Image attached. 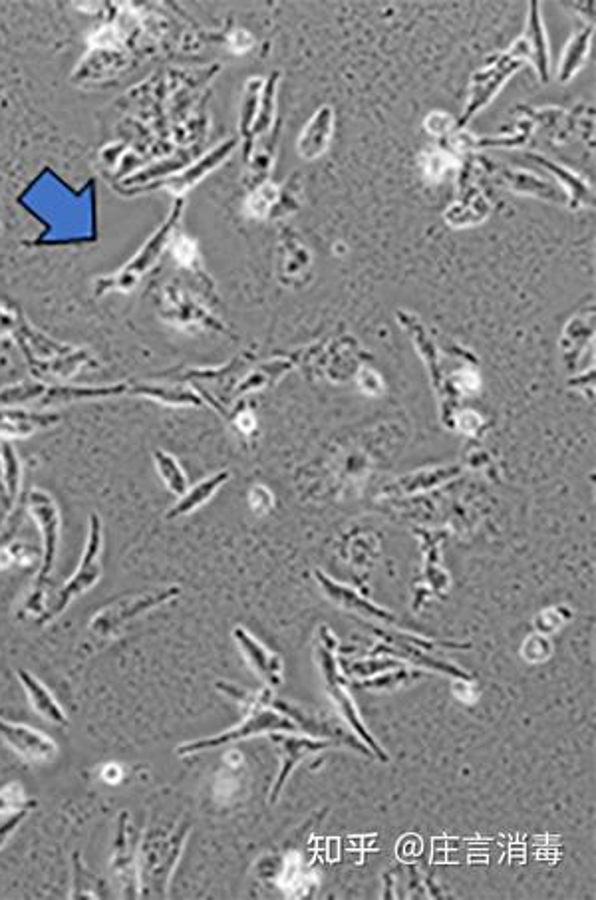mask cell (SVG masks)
I'll use <instances>...</instances> for the list:
<instances>
[{"mask_svg":"<svg viewBox=\"0 0 596 900\" xmlns=\"http://www.w3.org/2000/svg\"><path fill=\"white\" fill-rule=\"evenodd\" d=\"M50 418H38L30 414H0V434L4 438H28L36 428H42Z\"/></svg>","mask_w":596,"mask_h":900,"instance_id":"obj_21","label":"cell"},{"mask_svg":"<svg viewBox=\"0 0 596 900\" xmlns=\"http://www.w3.org/2000/svg\"><path fill=\"white\" fill-rule=\"evenodd\" d=\"M153 461H155V469H157L159 477L163 479L165 487L173 495L181 497L189 489V479H187L183 467L179 465V461L173 455L165 453V451H155L153 453Z\"/></svg>","mask_w":596,"mask_h":900,"instance_id":"obj_20","label":"cell"},{"mask_svg":"<svg viewBox=\"0 0 596 900\" xmlns=\"http://www.w3.org/2000/svg\"><path fill=\"white\" fill-rule=\"evenodd\" d=\"M112 877L118 885L122 899H140V873H138V853L132 831L130 813L122 811L118 819V833L114 839V853L110 861Z\"/></svg>","mask_w":596,"mask_h":900,"instance_id":"obj_8","label":"cell"},{"mask_svg":"<svg viewBox=\"0 0 596 900\" xmlns=\"http://www.w3.org/2000/svg\"><path fill=\"white\" fill-rule=\"evenodd\" d=\"M318 664H320V670H322V676H324L326 692H328L330 700L336 704V708H338V712L342 714V718L346 720V724L356 732L358 740L364 742L366 748L372 750V753H374L378 759L388 761L386 751H384V748L378 746V742L372 738L370 730H368L366 724L362 722V718H360V714H358V708H356V704H354V700H352V696H350V692H348V684H346V680L340 676V672H338V668H336V662H334V658H332V652L320 648V650H318Z\"/></svg>","mask_w":596,"mask_h":900,"instance_id":"obj_6","label":"cell"},{"mask_svg":"<svg viewBox=\"0 0 596 900\" xmlns=\"http://www.w3.org/2000/svg\"><path fill=\"white\" fill-rule=\"evenodd\" d=\"M314 577H316V583L322 587L324 595L332 600L334 604H338V606H342V608H346V610H350V612H356V614H360V616H370V618L382 620L384 624H400V618H398V616H394L392 612H388V610L376 606V604L370 602V600L362 599L360 595H356V593L350 591L348 587H344V585H340V583H334V581H332L330 577H326L322 571H314Z\"/></svg>","mask_w":596,"mask_h":900,"instance_id":"obj_14","label":"cell"},{"mask_svg":"<svg viewBox=\"0 0 596 900\" xmlns=\"http://www.w3.org/2000/svg\"><path fill=\"white\" fill-rule=\"evenodd\" d=\"M122 769H120V765H116V763H108L106 767H104V771H102V777H104V781L106 783H112V785H116L120 779H122Z\"/></svg>","mask_w":596,"mask_h":900,"instance_id":"obj_30","label":"cell"},{"mask_svg":"<svg viewBox=\"0 0 596 900\" xmlns=\"http://www.w3.org/2000/svg\"><path fill=\"white\" fill-rule=\"evenodd\" d=\"M235 146H237L235 140H229V142L217 146V148L211 151L209 155H205L203 159H199L195 165H191V167L185 169L183 173L173 175L169 181H165V187H167L171 193H175V195H183V193H185L187 189H191L199 179H203L209 171H213L219 163H223V161L233 153Z\"/></svg>","mask_w":596,"mask_h":900,"instance_id":"obj_17","label":"cell"},{"mask_svg":"<svg viewBox=\"0 0 596 900\" xmlns=\"http://www.w3.org/2000/svg\"><path fill=\"white\" fill-rule=\"evenodd\" d=\"M2 455H4L2 465H4V493H6L4 499H6V505L10 507L14 503V497L18 493V485H20V463L8 444L2 446Z\"/></svg>","mask_w":596,"mask_h":900,"instance_id":"obj_24","label":"cell"},{"mask_svg":"<svg viewBox=\"0 0 596 900\" xmlns=\"http://www.w3.org/2000/svg\"><path fill=\"white\" fill-rule=\"evenodd\" d=\"M509 54L513 58H521V56L531 58L539 70L541 80L543 82L549 80V42H547V34H545V26H543L537 2H531L525 36L515 42V46Z\"/></svg>","mask_w":596,"mask_h":900,"instance_id":"obj_13","label":"cell"},{"mask_svg":"<svg viewBox=\"0 0 596 900\" xmlns=\"http://www.w3.org/2000/svg\"><path fill=\"white\" fill-rule=\"evenodd\" d=\"M0 736L28 763H48L58 755V744L28 724L0 718Z\"/></svg>","mask_w":596,"mask_h":900,"instance_id":"obj_9","label":"cell"},{"mask_svg":"<svg viewBox=\"0 0 596 900\" xmlns=\"http://www.w3.org/2000/svg\"><path fill=\"white\" fill-rule=\"evenodd\" d=\"M36 801L30 799L20 783H8L0 789V815L16 809H34Z\"/></svg>","mask_w":596,"mask_h":900,"instance_id":"obj_25","label":"cell"},{"mask_svg":"<svg viewBox=\"0 0 596 900\" xmlns=\"http://www.w3.org/2000/svg\"><path fill=\"white\" fill-rule=\"evenodd\" d=\"M98 879L86 871L82 857L74 853V889L70 893V899H102V893H98Z\"/></svg>","mask_w":596,"mask_h":900,"instance_id":"obj_23","label":"cell"},{"mask_svg":"<svg viewBox=\"0 0 596 900\" xmlns=\"http://www.w3.org/2000/svg\"><path fill=\"white\" fill-rule=\"evenodd\" d=\"M591 36H593V28H585L583 32L575 34L571 38V42L565 48L563 54V62H561V70H559V80L567 82L571 80L587 62V54L591 48Z\"/></svg>","mask_w":596,"mask_h":900,"instance_id":"obj_19","label":"cell"},{"mask_svg":"<svg viewBox=\"0 0 596 900\" xmlns=\"http://www.w3.org/2000/svg\"><path fill=\"white\" fill-rule=\"evenodd\" d=\"M18 680L28 696L30 706L48 722L56 724V726H68V716L64 712V708L58 704V700L54 698V694L30 672L26 670H18Z\"/></svg>","mask_w":596,"mask_h":900,"instance_id":"obj_16","label":"cell"},{"mask_svg":"<svg viewBox=\"0 0 596 900\" xmlns=\"http://www.w3.org/2000/svg\"><path fill=\"white\" fill-rule=\"evenodd\" d=\"M271 738L279 746L281 757H283V763H281V769H279V777H277V781H275V785L271 789V795H269L271 803H277L285 783L293 775V771H295L298 763L304 757L312 755V753L326 750L330 746V742H326V740H312V738H298V736H281V734H273Z\"/></svg>","mask_w":596,"mask_h":900,"instance_id":"obj_12","label":"cell"},{"mask_svg":"<svg viewBox=\"0 0 596 900\" xmlns=\"http://www.w3.org/2000/svg\"><path fill=\"white\" fill-rule=\"evenodd\" d=\"M102 523L100 517L96 513L90 515V531H88V541H86V551L82 557V563L78 567V571L70 577V581L64 585V589L56 595V599L52 600L42 616H40V624L54 620L56 616H60L70 602L78 597H82L86 591H90L102 577Z\"/></svg>","mask_w":596,"mask_h":900,"instance_id":"obj_3","label":"cell"},{"mask_svg":"<svg viewBox=\"0 0 596 900\" xmlns=\"http://www.w3.org/2000/svg\"><path fill=\"white\" fill-rule=\"evenodd\" d=\"M517 66H519V60H515L509 54V56H503L493 68H487V70L475 74L473 84H471L469 104H467V110L463 114L461 126L467 124L473 114H477L479 110H483L491 102V98L501 90V86L517 70Z\"/></svg>","mask_w":596,"mask_h":900,"instance_id":"obj_10","label":"cell"},{"mask_svg":"<svg viewBox=\"0 0 596 900\" xmlns=\"http://www.w3.org/2000/svg\"><path fill=\"white\" fill-rule=\"evenodd\" d=\"M529 157H533V159H537L539 163H543L545 167H549V169H553L555 173H559L563 179H567L565 183L573 189V195H575V199L577 201H583V203H587V201H591V197H593V193H591V189L575 175V173H569L567 169H563V167H559L557 163H553V161H549V159H545V157H539V155H529Z\"/></svg>","mask_w":596,"mask_h":900,"instance_id":"obj_27","label":"cell"},{"mask_svg":"<svg viewBox=\"0 0 596 900\" xmlns=\"http://www.w3.org/2000/svg\"><path fill=\"white\" fill-rule=\"evenodd\" d=\"M451 122V118L449 116H444V114H434L430 120H428V128L436 134V136H442V134H446L447 124Z\"/></svg>","mask_w":596,"mask_h":900,"instance_id":"obj_29","label":"cell"},{"mask_svg":"<svg viewBox=\"0 0 596 900\" xmlns=\"http://www.w3.org/2000/svg\"><path fill=\"white\" fill-rule=\"evenodd\" d=\"M191 825L183 823L169 833L149 831L140 845L138 873H140V897L165 899L169 881L183 853Z\"/></svg>","mask_w":596,"mask_h":900,"instance_id":"obj_1","label":"cell"},{"mask_svg":"<svg viewBox=\"0 0 596 900\" xmlns=\"http://www.w3.org/2000/svg\"><path fill=\"white\" fill-rule=\"evenodd\" d=\"M263 80L253 78L247 84V94H245V104H243V120H241V132L245 136V151L249 155L251 151V140H253V128L257 122V110H259V90H261Z\"/></svg>","mask_w":596,"mask_h":900,"instance_id":"obj_22","label":"cell"},{"mask_svg":"<svg viewBox=\"0 0 596 900\" xmlns=\"http://www.w3.org/2000/svg\"><path fill=\"white\" fill-rule=\"evenodd\" d=\"M334 132V112L330 106H322L306 124L298 140V153L304 159H316L328 150Z\"/></svg>","mask_w":596,"mask_h":900,"instance_id":"obj_15","label":"cell"},{"mask_svg":"<svg viewBox=\"0 0 596 900\" xmlns=\"http://www.w3.org/2000/svg\"><path fill=\"white\" fill-rule=\"evenodd\" d=\"M175 257L179 259V263L181 265H191L193 263V259H195V243L193 241H189L187 237H181L179 239V243L175 245Z\"/></svg>","mask_w":596,"mask_h":900,"instance_id":"obj_28","label":"cell"},{"mask_svg":"<svg viewBox=\"0 0 596 900\" xmlns=\"http://www.w3.org/2000/svg\"><path fill=\"white\" fill-rule=\"evenodd\" d=\"M233 638L237 640L239 650L243 652L247 664L253 672H257L259 678H263L269 686L283 684L285 666L279 654L265 648L257 638H253L245 628H235Z\"/></svg>","mask_w":596,"mask_h":900,"instance_id":"obj_11","label":"cell"},{"mask_svg":"<svg viewBox=\"0 0 596 900\" xmlns=\"http://www.w3.org/2000/svg\"><path fill=\"white\" fill-rule=\"evenodd\" d=\"M0 465H2V461H0ZM0 495L6 497V493H4V483H2V467H0Z\"/></svg>","mask_w":596,"mask_h":900,"instance_id":"obj_31","label":"cell"},{"mask_svg":"<svg viewBox=\"0 0 596 900\" xmlns=\"http://www.w3.org/2000/svg\"><path fill=\"white\" fill-rule=\"evenodd\" d=\"M177 595H179V587H169L165 591H155V593L116 600V602L104 606L98 614H94V618L90 620V632L96 634L98 638H108L114 632H118L122 626H126L134 618H138L140 614L148 612L151 608H155Z\"/></svg>","mask_w":596,"mask_h":900,"instance_id":"obj_7","label":"cell"},{"mask_svg":"<svg viewBox=\"0 0 596 900\" xmlns=\"http://www.w3.org/2000/svg\"><path fill=\"white\" fill-rule=\"evenodd\" d=\"M181 211H183V201H177V205L173 207L171 215L165 219L163 227H161L159 231H155V233L149 237L148 243H146L144 249L132 259V263H128L122 271H118V273L114 275L112 281L102 279V281L98 283L100 295H104V293L110 291V289L128 293V291H132V289L136 287V283L140 281V277H142L144 273H148L149 269L155 265V261H157L159 255L163 253L165 245L171 241L173 231H175V227H177V223H179V219H181Z\"/></svg>","mask_w":596,"mask_h":900,"instance_id":"obj_5","label":"cell"},{"mask_svg":"<svg viewBox=\"0 0 596 900\" xmlns=\"http://www.w3.org/2000/svg\"><path fill=\"white\" fill-rule=\"evenodd\" d=\"M231 477V471H219L215 475H211L209 479L199 481L195 487L187 489L181 499L167 511V519H175V517H183L193 513L195 509L203 507L217 491L221 485H225V481Z\"/></svg>","mask_w":596,"mask_h":900,"instance_id":"obj_18","label":"cell"},{"mask_svg":"<svg viewBox=\"0 0 596 900\" xmlns=\"http://www.w3.org/2000/svg\"><path fill=\"white\" fill-rule=\"evenodd\" d=\"M277 730L297 732L300 728H298L297 724H293V720L289 716H283V714H279L275 710H265V706H257V710H255V706H251V714L237 728H233V730H229L225 734H219L215 738H205V740L181 744L175 750V753L179 757H187V755H195V753H201V751L205 750H215L219 746H227V744L245 740V738L255 736V734L277 732Z\"/></svg>","mask_w":596,"mask_h":900,"instance_id":"obj_4","label":"cell"},{"mask_svg":"<svg viewBox=\"0 0 596 900\" xmlns=\"http://www.w3.org/2000/svg\"><path fill=\"white\" fill-rule=\"evenodd\" d=\"M277 80H279V72H275L273 78H269L267 84H265V92H263V98H261V102H259L261 112H259V118H257L255 128H253V136H255V132L261 134V132H265V130L271 126V120H273L271 116H273V108H275Z\"/></svg>","mask_w":596,"mask_h":900,"instance_id":"obj_26","label":"cell"},{"mask_svg":"<svg viewBox=\"0 0 596 900\" xmlns=\"http://www.w3.org/2000/svg\"><path fill=\"white\" fill-rule=\"evenodd\" d=\"M28 507L32 517L36 519L38 527H40V535H42V545H44V555H42V565L36 577V585H34V593L28 600L26 610L28 612H44L42 606V591L44 585L48 581V577L52 575L54 563H56V555H58V543H60V511L54 503V499L42 491V489H32L28 495Z\"/></svg>","mask_w":596,"mask_h":900,"instance_id":"obj_2","label":"cell"}]
</instances>
